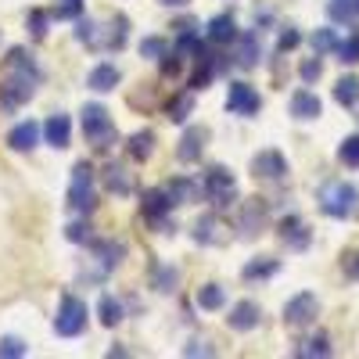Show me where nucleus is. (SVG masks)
Listing matches in <instances>:
<instances>
[{"label": "nucleus", "instance_id": "obj_30", "mask_svg": "<svg viewBox=\"0 0 359 359\" xmlns=\"http://www.w3.org/2000/svg\"><path fill=\"white\" fill-rule=\"evenodd\" d=\"M97 313H101V323H104V327H115L118 320H123V306H118V302H115L111 294H104V298H101Z\"/></svg>", "mask_w": 359, "mask_h": 359}, {"label": "nucleus", "instance_id": "obj_31", "mask_svg": "<svg viewBox=\"0 0 359 359\" xmlns=\"http://www.w3.org/2000/svg\"><path fill=\"white\" fill-rule=\"evenodd\" d=\"M255 57H259V33H245V36H241V54H237V62L248 69V65H255Z\"/></svg>", "mask_w": 359, "mask_h": 359}, {"label": "nucleus", "instance_id": "obj_1", "mask_svg": "<svg viewBox=\"0 0 359 359\" xmlns=\"http://www.w3.org/2000/svg\"><path fill=\"white\" fill-rule=\"evenodd\" d=\"M8 69H11V79L0 86V108L15 111L18 104H25L29 97L36 94L40 69H36V62H33V57H29L22 47H15V50L8 54Z\"/></svg>", "mask_w": 359, "mask_h": 359}, {"label": "nucleus", "instance_id": "obj_28", "mask_svg": "<svg viewBox=\"0 0 359 359\" xmlns=\"http://www.w3.org/2000/svg\"><path fill=\"white\" fill-rule=\"evenodd\" d=\"M94 252H97V259L104 262V269L118 266V262H123V255H126V248H123V245H115V241H101Z\"/></svg>", "mask_w": 359, "mask_h": 359}, {"label": "nucleus", "instance_id": "obj_44", "mask_svg": "<svg viewBox=\"0 0 359 359\" xmlns=\"http://www.w3.org/2000/svg\"><path fill=\"white\" fill-rule=\"evenodd\" d=\"M162 4H187V0H162Z\"/></svg>", "mask_w": 359, "mask_h": 359}, {"label": "nucleus", "instance_id": "obj_3", "mask_svg": "<svg viewBox=\"0 0 359 359\" xmlns=\"http://www.w3.org/2000/svg\"><path fill=\"white\" fill-rule=\"evenodd\" d=\"M83 133H86V140L94 144L97 151H108V147H111L115 126H111L104 104H86V108H83Z\"/></svg>", "mask_w": 359, "mask_h": 359}, {"label": "nucleus", "instance_id": "obj_34", "mask_svg": "<svg viewBox=\"0 0 359 359\" xmlns=\"http://www.w3.org/2000/svg\"><path fill=\"white\" fill-rule=\"evenodd\" d=\"M359 15V0H334L331 4V18L334 22H352Z\"/></svg>", "mask_w": 359, "mask_h": 359}, {"label": "nucleus", "instance_id": "obj_8", "mask_svg": "<svg viewBox=\"0 0 359 359\" xmlns=\"http://www.w3.org/2000/svg\"><path fill=\"white\" fill-rule=\"evenodd\" d=\"M226 108L233 115H255L262 108V97L255 94V90L248 83H230V94H226Z\"/></svg>", "mask_w": 359, "mask_h": 359}, {"label": "nucleus", "instance_id": "obj_7", "mask_svg": "<svg viewBox=\"0 0 359 359\" xmlns=\"http://www.w3.org/2000/svg\"><path fill=\"white\" fill-rule=\"evenodd\" d=\"M316 294L313 291H302V294H294L291 302L284 306V323L287 327H306V323H313L316 320Z\"/></svg>", "mask_w": 359, "mask_h": 359}, {"label": "nucleus", "instance_id": "obj_5", "mask_svg": "<svg viewBox=\"0 0 359 359\" xmlns=\"http://www.w3.org/2000/svg\"><path fill=\"white\" fill-rule=\"evenodd\" d=\"M54 331L57 338H79L86 331V302H79L76 294H65L54 316Z\"/></svg>", "mask_w": 359, "mask_h": 359}, {"label": "nucleus", "instance_id": "obj_17", "mask_svg": "<svg viewBox=\"0 0 359 359\" xmlns=\"http://www.w3.org/2000/svg\"><path fill=\"white\" fill-rule=\"evenodd\" d=\"M86 86L97 90V94H108V90L118 86V69H115V65H97L94 72L86 76Z\"/></svg>", "mask_w": 359, "mask_h": 359}, {"label": "nucleus", "instance_id": "obj_39", "mask_svg": "<svg viewBox=\"0 0 359 359\" xmlns=\"http://www.w3.org/2000/svg\"><path fill=\"white\" fill-rule=\"evenodd\" d=\"M29 29H33L36 40H43L47 36V15L43 11H33V15H29Z\"/></svg>", "mask_w": 359, "mask_h": 359}, {"label": "nucleus", "instance_id": "obj_42", "mask_svg": "<svg viewBox=\"0 0 359 359\" xmlns=\"http://www.w3.org/2000/svg\"><path fill=\"white\" fill-rule=\"evenodd\" d=\"M298 40H302V36H298V29H284V33H280V40H277V50L284 54V50L298 47Z\"/></svg>", "mask_w": 359, "mask_h": 359}, {"label": "nucleus", "instance_id": "obj_9", "mask_svg": "<svg viewBox=\"0 0 359 359\" xmlns=\"http://www.w3.org/2000/svg\"><path fill=\"white\" fill-rule=\"evenodd\" d=\"M252 172H255V180H284L287 176V162H284V155L280 151H259L255 158H252Z\"/></svg>", "mask_w": 359, "mask_h": 359}, {"label": "nucleus", "instance_id": "obj_41", "mask_svg": "<svg viewBox=\"0 0 359 359\" xmlns=\"http://www.w3.org/2000/svg\"><path fill=\"white\" fill-rule=\"evenodd\" d=\"M65 237H69V241H76V245H83V241H90V226L86 223H72L65 230Z\"/></svg>", "mask_w": 359, "mask_h": 359}, {"label": "nucleus", "instance_id": "obj_12", "mask_svg": "<svg viewBox=\"0 0 359 359\" xmlns=\"http://www.w3.org/2000/svg\"><path fill=\"white\" fill-rule=\"evenodd\" d=\"M259 316H262V313H259L255 302H237V306L230 309L226 323L233 327V331H241V334H245V331H255V327H259Z\"/></svg>", "mask_w": 359, "mask_h": 359}, {"label": "nucleus", "instance_id": "obj_27", "mask_svg": "<svg viewBox=\"0 0 359 359\" xmlns=\"http://www.w3.org/2000/svg\"><path fill=\"white\" fill-rule=\"evenodd\" d=\"M277 259H255V262H248L245 266V280H262V277H273L277 273Z\"/></svg>", "mask_w": 359, "mask_h": 359}, {"label": "nucleus", "instance_id": "obj_11", "mask_svg": "<svg viewBox=\"0 0 359 359\" xmlns=\"http://www.w3.org/2000/svg\"><path fill=\"white\" fill-rule=\"evenodd\" d=\"M320 111H323V104H320V97L313 94V90H294L291 94V115L294 118L309 123V118H320Z\"/></svg>", "mask_w": 359, "mask_h": 359}, {"label": "nucleus", "instance_id": "obj_19", "mask_svg": "<svg viewBox=\"0 0 359 359\" xmlns=\"http://www.w3.org/2000/svg\"><path fill=\"white\" fill-rule=\"evenodd\" d=\"M151 151H155V133L151 130H140V133L130 137V158L147 162V158H151Z\"/></svg>", "mask_w": 359, "mask_h": 359}, {"label": "nucleus", "instance_id": "obj_33", "mask_svg": "<svg viewBox=\"0 0 359 359\" xmlns=\"http://www.w3.org/2000/svg\"><path fill=\"white\" fill-rule=\"evenodd\" d=\"M338 158H341L345 165L359 169V133H355V137H345V140H341V147H338Z\"/></svg>", "mask_w": 359, "mask_h": 359}, {"label": "nucleus", "instance_id": "obj_18", "mask_svg": "<svg viewBox=\"0 0 359 359\" xmlns=\"http://www.w3.org/2000/svg\"><path fill=\"white\" fill-rule=\"evenodd\" d=\"M140 205H144V216H151V219L162 223V216L172 208V198H169V191H147Z\"/></svg>", "mask_w": 359, "mask_h": 359}, {"label": "nucleus", "instance_id": "obj_20", "mask_svg": "<svg viewBox=\"0 0 359 359\" xmlns=\"http://www.w3.org/2000/svg\"><path fill=\"white\" fill-rule=\"evenodd\" d=\"M104 187L111 191V194H130L133 191V184H130V176H126V169L123 165H104Z\"/></svg>", "mask_w": 359, "mask_h": 359}, {"label": "nucleus", "instance_id": "obj_22", "mask_svg": "<svg viewBox=\"0 0 359 359\" xmlns=\"http://www.w3.org/2000/svg\"><path fill=\"white\" fill-rule=\"evenodd\" d=\"M169 191V198H172V205H187V201H194L198 198V184H191V180H184V176H180V180H172V184L165 187Z\"/></svg>", "mask_w": 359, "mask_h": 359}, {"label": "nucleus", "instance_id": "obj_32", "mask_svg": "<svg viewBox=\"0 0 359 359\" xmlns=\"http://www.w3.org/2000/svg\"><path fill=\"white\" fill-rule=\"evenodd\" d=\"M191 108H194V97H191V94H180V97H172V101H169V108H165V111H169L172 123H184V118L191 115Z\"/></svg>", "mask_w": 359, "mask_h": 359}, {"label": "nucleus", "instance_id": "obj_38", "mask_svg": "<svg viewBox=\"0 0 359 359\" xmlns=\"http://www.w3.org/2000/svg\"><path fill=\"white\" fill-rule=\"evenodd\" d=\"M176 280H180V273H176V269H169V266H162L158 273H155V287H158V291H172Z\"/></svg>", "mask_w": 359, "mask_h": 359}, {"label": "nucleus", "instance_id": "obj_2", "mask_svg": "<svg viewBox=\"0 0 359 359\" xmlns=\"http://www.w3.org/2000/svg\"><path fill=\"white\" fill-rule=\"evenodd\" d=\"M355 205H359V191L345 184V180H331V184L320 187V208L331 219H348L355 212Z\"/></svg>", "mask_w": 359, "mask_h": 359}, {"label": "nucleus", "instance_id": "obj_14", "mask_svg": "<svg viewBox=\"0 0 359 359\" xmlns=\"http://www.w3.org/2000/svg\"><path fill=\"white\" fill-rule=\"evenodd\" d=\"M280 241H284L287 248H306V245H309L306 223L298 219V216H284V219H280Z\"/></svg>", "mask_w": 359, "mask_h": 359}, {"label": "nucleus", "instance_id": "obj_4", "mask_svg": "<svg viewBox=\"0 0 359 359\" xmlns=\"http://www.w3.org/2000/svg\"><path fill=\"white\" fill-rule=\"evenodd\" d=\"M201 191L208 194V201H212L216 208H230L237 201V180H233L230 169L212 165V169L205 172V180H201Z\"/></svg>", "mask_w": 359, "mask_h": 359}, {"label": "nucleus", "instance_id": "obj_21", "mask_svg": "<svg viewBox=\"0 0 359 359\" xmlns=\"http://www.w3.org/2000/svg\"><path fill=\"white\" fill-rule=\"evenodd\" d=\"M334 101L345 104V108L359 104V79H355V76H345V79L334 83Z\"/></svg>", "mask_w": 359, "mask_h": 359}, {"label": "nucleus", "instance_id": "obj_45", "mask_svg": "<svg viewBox=\"0 0 359 359\" xmlns=\"http://www.w3.org/2000/svg\"><path fill=\"white\" fill-rule=\"evenodd\" d=\"M355 118H359V115H355Z\"/></svg>", "mask_w": 359, "mask_h": 359}, {"label": "nucleus", "instance_id": "obj_6", "mask_svg": "<svg viewBox=\"0 0 359 359\" xmlns=\"http://www.w3.org/2000/svg\"><path fill=\"white\" fill-rule=\"evenodd\" d=\"M69 205L76 212H90L94 208V169L86 162L72 165V184H69Z\"/></svg>", "mask_w": 359, "mask_h": 359}, {"label": "nucleus", "instance_id": "obj_43", "mask_svg": "<svg viewBox=\"0 0 359 359\" xmlns=\"http://www.w3.org/2000/svg\"><path fill=\"white\" fill-rule=\"evenodd\" d=\"M345 273H348V277H355V280H359V252H355V255H348V259H345Z\"/></svg>", "mask_w": 359, "mask_h": 359}, {"label": "nucleus", "instance_id": "obj_26", "mask_svg": "<svg viewBox=\"0 0 359 359\" xmlns=\"http://www.w3.org/2000/svg\"><path fill=\"white\" fill-rule=\"evenodd\" d=\"M223 302H226V294H223L219 284H205V287L198 291V306H201V309H223Z\"/></svg>", "mask_w": 359, "mask_h": 359}, {"label": "nucleus", "instance_id": "obj_23", "mask_svg": "<svg viewBox=\"0 0 359 359\" xmlns=\"http://www.w3.org/2000/svg\"><path fill=\"white\" fill-rule=\"evenodd\" d=\"M294 355L298 359H313V355H331V341H327V334H316V338H306L302 345L294 348Z\"/></svg>", "mask_w": 359, "mask_h": 359}, {"label": "nucleus", "instance_id": "obj_29", "mask_svg": "<svg viewBox=\"0 0 359 359\" xmlns=\"http://www.w3.org/2000/svg\"><path fill=\"white\" fill-rule=\"evenodd\" d=\"M140 54L151 57V62H162V57L169 54V40H162V36H144V40H140Z\"/></svg>", "mask_w": 359, "mask_h": 359}, {"label": "nucleus", "instance_id": "obj_35", "mask_svg": "<svg viewBox=\"0 0 359 359\" xmlns=\"http://www.w3.org/2000/svg\"><path fill=\"white\" fill-rule=\"evenodd\" d=\"M334 54H338V62H345V65H355V62H359V36H348V40H341V43L334 47Z\"/></svg>", "mask_w": 359, "mask_h": 359}, {"label": "nucleus", "instance_id": "obj_13", "mask_svg": "<svg viewBox=\"0 0 359 359\" xmlns=\"http://www.w3.org/2000/svg\"><path fill=\"white\" fill-rule=\"evenodd\" d=\"M205 140H208V130H201V126H194V130H187L184 133V140H180V162H198L201 158V151H205Z\"/></svg>", "mask_w": 359, "mask_h": 359}, {"label": "nucleus", "instance_id": "obj_16", "mask_svg": "<svg viewBox=\"0 0 359 359\" xmlns=\"http://www.w3.org/2000/svg\"><path fill=\"white\" fill-rule=\"evenodd\" d=\"M208 40H212V43H233L237 40L233 15H216L212 22H208Z\"/></svg>", "mask_w": 359, "mask_h": 359}, {"label": "nucleus", "instance_id": "obj_37", "mask_svg": "<svg viewBox=\"0 0 359 359\" xmlns=\"http://www.w3.org/2000/svg\"><path fill=\"white\" fill-rule=\"evenodd\" d=\"M29 348H25V341L22 338H0V355L4 359H22Z\"/></svg>", "mask_w": 359, "mask_h": 359}, {"label": "nucleus", "instance_id": "obj_15", "mask_svg": "<svg viewBox=\"0 0 359 359\" xmlns=\"http://www.w3.org/2000/svg\"><path fill=\"white\" fill-rule=\"evenodd\" d=\"M36 140H40V126L33 123V118H29V123H18V126L8 133V144L15 147V151H33Z\"/></svg>", "mask_w": 359, "mask_h": 359}, {"label": "nucleus", "instance_id": "obj_25", "mask_svg": "<svg viewBox=\"0 0 359 359\" xmlns=\"http://www.w3.org/2000/svg\"><path fill=\"white\" fill-rule=\"evenodd\" d=\"M219 219L216 216H205V219H198L194 223V241H201V245H216L219 241Z\"/></svg>", "mask_w": 359, "mask_h": 359}, {"label": "nucleus", "instance_id": "obj_24", "mask_svg": "<svg viewBox=\"0 0 359 359\" xmlns=\"http://www.w3.org/2000/svg\"><path fill=\"white\" fill-rule=\"evenodd\" d=\"M262 219H266V208H262L259 201H248V205H245V216H241V233L252 237V233L262 226Z\"/></svg>", "mask_w": 359, "mask_h": 359}, {"label": "nucleus", "instance_id": "obj_10", "mask_svg": "<svg viewBox=\"0 0 359 359\" xmlns=\"http://www.w3.org/2000/svg\"><path fill=\"white\" fill-rule=\"evenodd\" d=\"M43 137H47V144L50 147H57V151H62V147H69V140H72V123H69V115H50L47 123H43Z\"/></svg>", "mask_w": 359, "mask_h": 359}, {"label": "nucleus", "instance_id": "obj_36", "mask_svg": "<svg viewBox=\"0 0 359 359\" xmlns=\"http://www.w3.org/2000/svg\"><path fill=\"white\" fill-rule=\"evenodd\" d=\"M338 40H334V29H316L313 33V50L316 54H327V50H334Z\"/></svg>", "mask_w": 359, "mask_h": 359}, {"label": "nucleus", "instance_id": "obj_40", "mask_svg": "<svg viewBox=\"0 0 359 359\" xmlns=\"http://www.w3.org/2000/svg\"><path fill=\"white\" fill-rule=\"evenodd\" d=\"M320 72H323L320 54H316V57H309V62H302V79H306V83H316V79H320Z\"/></svg>", "mask_w": 359, "mask_h": 359}]
</instances>
